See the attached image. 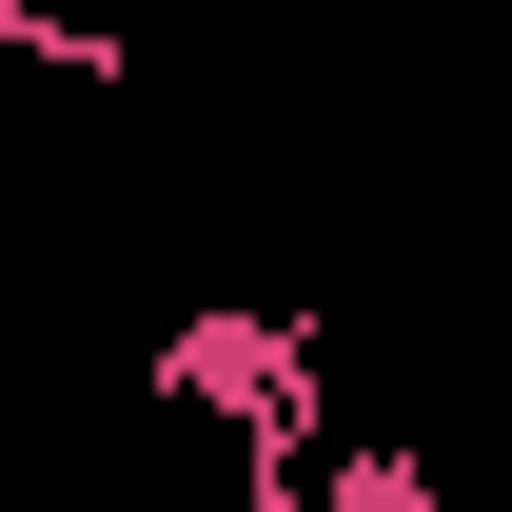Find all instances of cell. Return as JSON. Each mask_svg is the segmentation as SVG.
<instances>
[{"instance_id": "obj_3", "label": "cell", "mask_w": 512, "mask_h": 512, "mask_svg": "<svg viewBox=\"0 0 512 512\" xmlns=\"http://www.w3.org/2000/svg\"><path fill=\"white\" fill-rule=\"evenodd\" d=\"M493 355H512V296H493Z\"/></svg>"}, {"instance_id": "obj_2", "label": "cell", "mask_w": 512, "mask_h": 512, "mask_svg": "<svg viewBox=\"0 0 512 512\" xmlns=\"http://www.w3.org/2000/svg\"><path fill=\"white\" fill-rule=\"evenodd\" d=\"M316 493H335V512H434V453H394V434H375V453H316Z\"/></svg>"}, {"instance_id": "obj_1", "label": "cell", "mask_w": 512, "mask_h": 512, "mask_svg": "<svg viewBox=\"0 0 512 512\" xmlns=\"http://www.w3.org/2000/svg\"><path fill=\"white\" fill-rule=\"evenodd\" d=\"M0 60H40V79H138V40L60 20V0H0Z\"/></svg>"}]
</instances>
